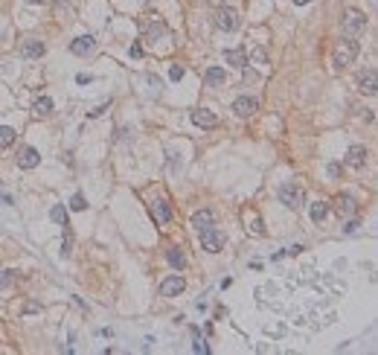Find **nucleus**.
<instances>
[{"label": "nucleus", "mask_w": 378, "mask_h": 355, "mask_svg": "<svg viewBox=\"0 0 378 355\" xmlns=\"http://www.w3.org/2000/svg\"><path fill=\"white\" fill-rule=\"evenodd\" d=\"M32 111L38 114V117H50V114H52V99H50V96H38L35 105H32Z\"/></svg>", "instance_id": "26"}, {"label": "nucleus", "mask_w": 378, "mask_h": 355, "mask_svg": "<svg viewBox=\"0 0 378 355\" xmlns=\"http://www.w3.org/2000/svg\"><path fill=\"white\" fill-rule=\"evenodd\" d=\"M93 50H96V38H93V35H79V38H73V44H70V52L79 55V58L90 55Z\"/></svg>", "instance_id": "11"}, {"label": "nucleus", "mask_w": 378, "mask_h": 355, "mask_svg": "<svg viewBox=\"0 0 378 355\" xmlns=\"http://www.w3.org/2000/svg\"><path fill=\"white\" fill-rule=\"evenodd\" d=\"M26 3H41V0H26Z\"/></svg>", "instance_id": "42"}, {"label": "nucleus", "mask_w": 378, "mask_h": 355, "mask_svg": "<svg viewBox=\"0 0 378 355\" xmlns=\"http://www.w3.org/2000/svg\"><path fill=\"white\" fill-rule=\"evenodd\" d=\"M329 216V204L326 201H311L309 204V219L317 224V221H323Z\"/></svg>", "instance_id": "22"}, {"label": "nucleus", "mask_w": 378, "mask_h": 355, "mask_svg": "<svg viewBox=\"0 0 378 355\" xmlns=\"http://www.w3.org/2000/svg\"><path fill=\"white\" fill-rule=\"evenodd\" d=\"M192 350H195V353H201V355H206V353H209V347H206L204 341L198 338V332H195V344H192Z\"/></svg>", "instance_id": "33"}, {"label": "nucleus", "mask_w": 378, "mask_h": 355, "mask_svg": "<svg viewBox=\"0 0 378 355\" xmlns=\"http://www.w3.org/2000/svg\"><path fill=\"white\" fill-rule=\"evenodd\" d=\"M108 108H111V102H102V105H96V108H93V111L87 114V119H99V117L105 114V111H108Z\"/></svg>", "instance_id": "31"}, {"label": "nucleus", "mask_w": 378, "mask_h": 355, "mask_svg": "<svg viewBox=\"0 0 378 355\" xmlns=\"http://www.w3.org/2000/svg\"><path fill=\"white\" fill-rule=\"evenodd\" d=\"M279 201H282V207H288V210H303V204H306V195H303V186L294 184V181H288V184L279 186Z\"/></svg>", "instance_id": "3"}, {"label": "nucleus", "mask_w": 378, "mask_h": 355, "mask_svg": "<svg viewBox=\"0 0 378 355\" xmlns=\"http://www.w3.org/2000/svg\"><path fill=\"white\" fill-rule=\"evenodd\" d=\"M259 111V102L253 99V96H239V99L233 102V114L241 119H247V117H253Z\"/></svg>", "instance_id": "12"}, {"label": "nucleus", "mask_w": 378, "mask_h": 355, "mask_svg": "<svg viewBox=\"0 0 378 355\" xmlns=\"http://www.w3.org/2000/svg\"><path fill=\"white\" fill-rule=\"evenodd\" d=\"M341 175V166L338 163H329V178H338Z\"/></svg>", "instance_id": "38"}, {"label": "nucleus", "mask_w": 378, "mask_h": 355, "mask_svg": "<svg viewBox=\"0 0 378 355\" xmlns=\"http://www.w3.org/2000/svg\"><path fill=\"white\" fill-rule=\"evenodd\" d=\"M224 82H227V73H224V67H209L204 73V85L206 87H224Z\"/></svg>", "instance_id": "18"}, {"label": "nucleus", "mask_w": 378, "mask_h": 355, "mask_svg": "<svg viewBox=\"0 0 378 355\" xmlns=\"http://www.w3.org/2000/svg\"><path fill=\"white\" fill-rule=\"evenodd\" d=\"M70 254H73V233H70V227H64V242H61V256H64V259H70Z\"/></svg>", "instance_id": "29"}, {"label": "nucleus", "mask_w": 378, "mask_h": 355, "mask_svg": "<svg viewBox=\"0 0 378 355\" xmlns=\"http://www.w3.org/2000/svg\"><path fill=\"white\" fill-rule=\"evenodd\" d=\"M189 119H192L198 128H218V117H215L212 111H206V108H195V111L189 114Z\"/></svg>", "instance_id": "13"}, {"label": "nucleus", "mask_w": 378, "mask_h": 355, "mask_svg": "<svg viewBox=\"0 0 378 355\" xmlns=\"http://www.w3.org/2000/svg\"><path fill=\"white\" fill-rule=\"evenodd\" d=\"M367 157H370L367 146H349V152H346L344 163L349 166V169H364V166H367Z\"/></svg>", "instance_id": "10"}, {"label": "nucleus", "mask_w": 378, "mask_h": 355, "mask_svg": "<svg viewBox=\"0 0 378 355\" xmlns=\"http://www.w3.org/2000/svg\"><path fill=\"white\" fill-rule=\"evenodd\" d=\"M117 140H120V143H128V140H134V131H131V128H120V131H117Z\"/></svg>", "instance_id": "34"}, {"label": "nucleus", "mask_w": 378, "mask_h": 355, "mask_svg": "<svg viewBox=\"0 0 378 355\" xmlns=\"http://www.w3.org/2000/svg\"><path fill=\"white\" fill-rule=\"evenodd\" d=\"M50 219L55 221V224H58V227H61V230H64V227H70L67 210H64V207H61V204H55V207H52V210H50Z\"/></svg>", "instance_id": "25"}, {"label": "nucleus", "mask_w": 378, "mask_h": 355, "mask_svg": "<svg viewBox=\"0 0 378 355\" xmlns=\"http://www.w3.org/2000/svg\"><path fill=\"white\" fill-rule=\"evenodd\" d=\"M192 227L201 233L206 227H212V210H198V213H192Z\"/></svg>", "instance_id": "20"}, {"label": "nucleus", "mask_w": 378, "mask_h": 355, "mask_svg": "<svg viewBox=\"0 0 378 355\" xmlns=\"http://www.w3.org/2000/svg\"><path fill=\"white\" fill-rule=\"evenodd\" d=\"M184 288H187V280H184L181 274H172V277H166V280L160 283V297L172 300L178 294H184Z\"/></svg>", "instance_id": "8"}, {"label": "nucleus", "mask_w": 378, "mask_h": 355, "mask_svg": "<svg viewBox=\"0 0 378 355\" xmlns=\"http://www.w3.org/2000/svg\"><path fill=\"white\" fill-rule=\"evenodd\" d=\"M70 210H73V213H82V210H87V198L82 195V192H76V195L70 198Z\"/></svg>", "instance_id": "28"}, {"label": "nucleus", "mask_w": 378, "mask_h": 355, "mask_svg": "<svg viewBox=\"0 0 378 355\" xmlns=\"http://www.w3.org/2000/svg\"><path fill=\"white\" fill-rule=\"evenodd\" d=\"M358 90L367 93V96H376L378 93V73H376V67H367L361 76H358Z\"/></svg>", "instance_id": "9"}, {"label": "nucleus", "mask_w": 378, "mask_h": 355, "mask_svg": "<svg viewBox=\"0 0 378 355\" xmlns=\"http://www.w3.org/2000/svg\"><path fill=\"white\" fill-rule=\"evenodd\" d=\"M358 52H361L358 41H355L352 35H344V38L338 41V47H335V67H338V70L349 67V64L358 58Z\"/></svg>", "instance_id": "1"}, {"label": "nucleus", "mask_w": 378, "mask_h": 355, "mask_svg": "<svg viewBox=\"0 0 378 355\" xmlns=\"http://www.w3.org/2000/svg\"><path fill=\"white\" fill-rule=\"evenodd\" d=\"M44 52H47V44L38 41V38H26V41L20 44V55H23V58H41Z\"/></svg>", "instance_id": "14"}, {"label": "nucleus", "mask_w": 378, "mask_h": 355, "mask_svg": "<svg viewBox=\"0 0 378 355\" xmlns=\"http://www.w3.org/2000/svg\"><path fill=\"white\" fill-rule=\"evenodd\" d=\"M38 163H41V154H38V149H32V146L20 149V154H17V166H20V169H35Z\"/></svg>", "instance_id": "15"}, {"label": "nucleus", "mask_w": 378, "mask_h": 355, "mask_svg": "<svg viewBox=\"0 0 378 355\" xmlns=\"http://www.w3.org/2000/svg\"><path fill=\"white\" fill-rule=\"evenodd\" d=\"M247 61H253V64H268V50H265V47H256V50L250 52Z\"/></svg>", "instance_id": "30"}, {"label": "nucleus", "mask_w": 378, "mask_h": 355, "mask_svg": "<svg viewBox=\"0 0 378 355\" xmlns=\"http://www.w3.org/2000/svg\"><path fill=\"white\" fill-rule=\"evenodd\" d=\"M215 26H218V29H224V32H236V29L241 26L239 12H236V9H230V6L224 3L221 9L215 12Z\"/></svg>", "instance_id": "6"}, {"label": "nucleus", "mask_w": 378, "mask_h": 355, "mask_svg": "<svg viewBox=\"0 0 378 355\" xmlns=\"http://www.w3.org/2000/svg\"><path fill=\"white\" fill-rule=\"evenodd\" d=\"M224 61L233 64V67H239V70H244L247 67V52L241 50V47H236V50H224Z\"/></svg>", "instance_id": "19"}, {"label": "nucleus", "mask_w": 378, "mask_h": 355, "mask_svg": "<svg viewBox=\"0 0 378 355\" xmlns=\"http://www.w3.org/2000/svg\"><path fill=\"white\" fill-rule=\"evenodd\" d=\"M341 26H344L346 35H361L364 29H367V15L364 12H358V9H346L344 12V20H341Z\"/></svg>", "instance_id": "5"}, {"label": "nucleus", "mask_w": 378, "mask_h": 355, "mask_svg": "<svg viewBox=\"0 0 378 355\" xmlns=\"http://www.w3.org/2000/svg\"><path fill=\"white\" fill-rule=\"evenodd\" d=\"M294 3H297V6H306V3H311V0H294Z\"/></svg>", "instance_id": "40"}, {"label": "nucleus", "mask_w": 378, "mask_h": 355, "mask_svg": "<svg viewBox=\"0 0 378 355\" xmlns=\"http://www.w3.org/2000/svg\"><path fill=\"white\" fill-rule=\"evenodd\" d=\"M131 58H143V47H140V44H131Z\"/></svg>", "instance_id": "36"}, {"label": "nucleus", "mask_w": 378, "mask_h": 355, "mask_svg": "<svg viewBox=\"0 0 378 355\" xmlns=\"http://www.w3.org/2000/svg\"><path fill=\"white\" fill-rule=\"evenodd\" d=\"M215 3H221V6H224V3H230V0H215Z\"/></svg>", "instance_id": "41"}, {"label": "nucleus", "mask_w": 378, "mask_h": 355, "mask_svg": "<svg viewBox=\"0 0 378 355\" xmlns=\"http://www.w3.org/2000/svg\"><path fill=\"white\" fill-rule=\"evenodd\" d=\"M244 224H247V230L253 233V236H265L268 230H265V221L259 219L256 210H244Z\"/></svg>", "instance_id": "17"}, {"label": "nucleus", "mask_w": 378, "mask_h": 355, "mask_svg": "<svg viewBox=\"0 0 378 355\" xmlns=\"http://www.w3.org/2000/svg\"><path fill=\"white\" fill-rule=\"evenodd\" d=\"M149 207H152V216H155V224H157V227H166V224L172 221L175 210H172V204L166 201L163 195H160V198H155Z\"/></svg>", "instance_id": "7"}, {"label": "nucleus", "mask_w": 378, "mask_h": 355, "mask_svg": "<svg viewBox=\"0 0 378 355\" xmlns=\"http://www.w3.org/2000/svg\"><path fill=\"white\" fill-rule=\"evenodd\" d=\"M335 207H338V213H341V216H358V201H355V195H349V192L338 195Z\"/></svg>", "instance_id": "16"}, {"label": "nucleus", "mask_w": 378, "mask_h": 355, "mask_svg": "<svg viewBox=\"0 0 378 355\" xmlns=\"http://www.w3.org/2000/svg\"><path fill=\"white\" fill-rule=\"evenodd\" d=\"M17 271H0V297H9V288L15 286Z\"/></svg>", "instance_id": "24"}, {"label": "nucleus", "mask_w": 378, "mask_h": 355, "mask_svg": "<svg viewBox=\"0 0 378 355\" xmlns=\"http://www.w3.org/2000/svg\"><path fill=\"white\" fill-rule=\"evenodd\" d=\"M198 236H201V248H204L206 254H221L224 251V242H227V239H224V233L218 227H206V230H201Z\"/></svg>", "instance_id": "4"}, {"label": "nucleus", "mask_w": 378, "mask_h": 355, "mask_svg": "<svg viewBox=\"0 0 378 355\" xmlns=\"http://www.w3.org/2000/svg\"><path fill=\"white\" fill-rule=\"evenodd\" d=\"M140 32H143V41L155 44V41H160V38L166 35V23H163V17L160 15H143V20H140Z\"/></svg>", "instance_id": "2"}, {"label": "nucleus", "mask_w": 378, "mask_h": 355, "mask_svg": "<svg viewBox=\"0 0 378 355\" xmlns=\"http://www.w3.org/2000/svg\"><path fill=\"white\" fill-rule=\"evenodd\" d=\"M15 137H17V131L12 125H0V149H9L15 143Z\"/></svg>", "instance_id": "27"}, {"label": "nucleus", "mask_w": 378, "mask_h": 355, "mask_svg": "<svg viewBox=\"0 0 378 355\" xmlns=\"http://www.w3.org/2000/svg\"><path fill=\"white\" fill-rule=\"evenodd\" d=\"M166 259H169V265H175V268H187V256H184V248L181 245H172L169 251H166Z\"/></svg>", "instance_id": "21"}, {"label": "nucleus", "mask_w": 378, "mask_h": 355, "mask_svg": "<svg viewBox=\"0 0 378 355\" xmlns=\"http://www.w3.org/2000/svg\"><path fill=\"white\" fill-rule=\"evenodd\" d=\"M358 227H361V224H358V219H352V221H346L344 233H349V236H352V233H355V230H358Z\"/></svg>", "instance_id": "35"}, {"label": "nucleus", "mask_w": 378, "mask_h": 355, "mask_svg": "<svg viewBox=\"0 0 378 355\" xmlns=\"http://www.w3.org/2000/svg\"><path fill=\"white\" fill-rule=\"evenodd\" d=\"M55 15L70 20V17L76 15V0H55Z\"/></svg>", "instance_id": "23"}, {"label": "nucleus", "mask_w": 378, "mask_h": 355, "mask_svg": "<svg viewBox=\"0 0 378 355\" xmlns=\"http://www.w3.org/2000/svg\"><path fill=\"white\" fill-rule=\"evenodd\" d=\"M23 312H26V315H32V312H41V306H38V303H26Z\"/></svg>", "instance_id": "39"}, {"label": "nucleus", "mask_w": 378, "mask_h": 355, "mask_svg": "<svg viewBox=\"0 0 378 355\" xmlns=\"http://www.w3.org/2000/svg\"><path fill=\"white\" fill-rule=\"evenodd\" d=\"M169 79H172V82H181V79H184V67H181V64H172V67H169Z\"/></svg>", "instance_id": "32"}, {"label": "nucleus", "mask_w": 378, "mask_h": 355, "mask_svg": "<svg viewBox=\"0 0 378 355\" xmlns=\"http://www.w3.org/2000/svg\"><path fill=\"white\" fill-rule=\"evenodd\" d=\"M76 82H79V85H87V82H93V76H87V73H79V76H76Z\"/></svg>", "instance_id": "37"}]
</instances>
